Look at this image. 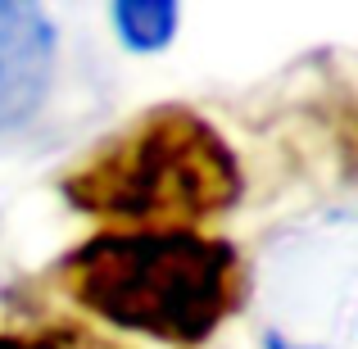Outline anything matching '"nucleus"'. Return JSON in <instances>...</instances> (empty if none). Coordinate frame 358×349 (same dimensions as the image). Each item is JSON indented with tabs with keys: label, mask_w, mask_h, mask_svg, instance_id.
Returning <instances> with one entry per match:
<instances>
[{
	"label": "nucleus",
	"mask_w": 358,
	"mask_h": 349,
	"mask_svg": "<svg viewBox=\"0 0 358 349\" xmlns=\"http://www.w3.org/2000/svg\"><path fill=\"white\" fill-rule=\"evenodd\" d=\"M236 191L227 141L177 105L127 122L64 177L69 204L105 232H204L236 204Z\"/></svg>",
	"instance_id": "2"
},
{
	"label": "nucleus",
	"mask_w": 358,
	"mask_h": 349,
	"mask_svg": "<svg viewBox=\"0 0 358 349\" xmlns=\"http://www.w3.org/2000/svg\"><path fill=\"white\" fill-rule=\"evenodd\" d=\"M109 14H114V27L127 50H164L182 23L177 5H150V0H127V5H114Z\"/></svg>",
	"instance_id": "4"
},
{
	"label": "nucleus",
	"mask_w": 358,
	"mask_h": 349,
	"mask_svg": "<svg viewBox=\"0 0 358 349\" xmlns=\"http://www.w3.org/2000/svg\"><path fill=\"white\" fill-rule=\"evenodd\" d=\"M50 277L82 313L164 345L209 341L250 290L236 245L209 232H96Z\"/></svg>",
	"instance_id": "1"
},
{
	"label": "nucleus",
	"mask_w": 358,
	"mask_h": 349,
	"mask_svg": "<svg viewBox=\"0 0 358 349\" xmlns=\"http://www.w3.org/2000/svg\"><path fill=\"white\" fill-rule=\"evenodd\" d=\"M0 349H82V341L69 327H9L0 332Z\"/></svg>",
	"instance_id": "5"
},
{
	"label": "nucleus",
	"mask_w": 358,
	"mask_h": 349,
	"mask_svg": "<svg viewBox=\"0 0 358 349\" xmlns=\"http://www.w3.org/2000/svg\"><path fill=\"white\" fill-rule=\"evenodd\" d=\"M55 73V23L41 5L0 0V136L41 109Z\"/></svg>",
	"instance_id": "3"
}]
</instances>
